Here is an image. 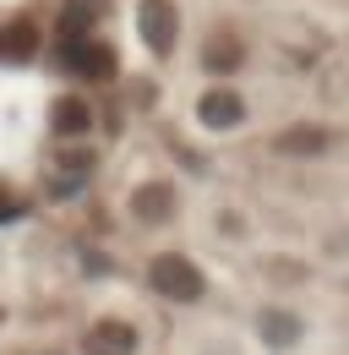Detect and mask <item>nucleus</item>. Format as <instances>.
<instances>
[{"instance_id":"nucleus-1","label":"nucleus","mask_w":349,"mask_h":355,"mask_svg":"<svg viewBox=\"0 0 349 355\" xmlns=\"http://www.w3.org/2000/svg\"><path fill=\"white\" fill-rule=\"evenodd\" d=\"M147 284L174 301V306H191V301H202V290H208V279H202V268L191 263V257H180V252H159L153 263H147Z\"/></svg>"},{"instance_id":"nucleus-2","label":"nucleus","mask_w":349,"mask_h":355,"mask_svg":"<svg viewBox=\"0 0 349 355\" xmlns=\"http://www.w3.org/2000/svg\"><path fill=\"white\" fill-rule=\"evenodd\" d=\"M136 33H142V44L153 49V55H170L174 33H180L174 0H142V6H136Z\"/></svg>"},{"instance_id":"nucleus-3","label":"nucleus","mask_w":349,"mask_h":355,"mask_svg":"<svg viewBox=\"0 0 349 355\" xmlns=\"http://www.w3.org/2000/svg\"><path fill=\"white\" fill-rule=\"evenodd\" d=\"M246 66V39L235 33V28H213L208 39H202V71H213V77H235Z\"/></svg>"},{"instance_id":"nucleus-4","label":"nucleus","mask_w":349,"mask_h":355,"mask_svg":"<svg viewBox=\"0 0 349 355\" xmlns=\"http://www.w3.org/2000/svg\"><path fill=\"white\" fill-rule=\"evenodd\" d=\"M136 328L120 322V317H98L93 328L82 334V355H136Z\"/></svg>"},{"instance_id":"nucleus-5","label":"nucleus","mask_w":349,"mask_h":355,"mask_svg":"<svg viewBox=\"0 0 349 355\" xmlns=\"http://www.w3.org/2000/svg\"><path fill=\"white\" fill-rule=\"evenodd\" d=\"M197 121H202L208 132H235V126L246 121V98L235 88H213L202 104H197Z\"/></svg>"},{"instance_id":"nucleus-6","label":"nucleus","mask_w":349,"mask_h":355,"mask_svg":"<svg viewBox=\"0 0 349 355\" xmlns=\"http://www.w3.org/2000/svg\"><path fill=\"white\" fill-rule=\"evenodd\" d=\"M131 214H136V224H170L174 219V186L170 180H142L131 191Z\"/></svg>"},{"instance_id":"nucleus-7","label":"nucleus","mask_w":349,"mask_h":355,"mask_svg":"<svg viewBox=\"0 0 349 355\" xmlns=\"http://www.w3.org/2000/svg\"><path fill=\"white\" fill-rule=\"evenodd\" d=\"M66 66H71L77 77H109V71H115V44L77 39V44H66Z\"/></svg>"},{"instance_id":"nucleus-8","label":"nucleus","mask_w":349,"mask_h":355,"mask_svg":"<svg viewBox=\"0 0 349 355\" xmlns=\"http://www.w3.org/2000/svg\"><path fill=\"white\" fill-rule=\"evenodd\" d=\"M333 148V132L328 126H289V132L273 137V153H284V159H316V153H328Z\"/></svg>"},{"instance_id":"nucleus-9","label":"nucleus","mask_w":349,"mask_h":355,"mask_svg":"<svg viewBox=\"0 0 349 355\" xmlns=\"http://www.w3.org/2000/svg\"><path fill=\"white\" fill-rule=\"evenodd\" d=\"M257 328H262V345H267V350H295V345H301V317L284 311V306H262Z\"/></svg>"},{"instance_id":"nucleus-10","label":"nucleus","mask_w":349,"mask_h":355,"mask_svg":"<svg viewBox=\"0 0 349 355\" xmlns=\"http://www.w3.org/2000/svg\"><path fill=\"white\" fill-rule=\"evenodd\" d=\"M87 175H93V153H87V148L71 142V148L55 153V180H66V191H71L77 180H87Z\"/></svg>"},{"instance_id":"nucleus-11","label":"nucleus","mask_w":349,"mask_h":355,"mask_svg":"<svg viewBox=\"0 0 349 355\" xmlns=\"http://www.w3.org/2000/svg\"><path fill=\"white\" fill-rule=\"evenodd\" d=\"M33 49H39V28L33 22H11L0 33V60H28Z\"/></svg>"},{"instance_id":"nucleus-12","label":"nucleus","mask_w":349,"mask_h":355,"mask_svg":"<svg viewBox=\"0 0 349 355\" xmlns=\"http://www.w3.org/2000/svg\"><path fill=\"white\" fill-rule=\"evenodd\" d=\"M49 121H55L60 137H82L87 126H93V115H87L82 98H55V115H49Z\"/></svg>"},{"instance_id":"nucleus-13","label":"nucleus","mask_w":349,"mask_h":355,"mask_svg":"<svg viewBox=\"0 0 349 355\" xmlns=\"http://www.w3.org/2000/svg\"><path fill=\"white\" fill-rule=\"evenodd\" d=\"M218 224H224V235H246V219H235V214H224Z\"/></svg>"}]
</instances>
